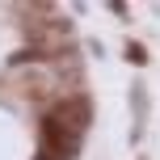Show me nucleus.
<instances>
[{"mask_svg":"<svg viewBox=\"0 0 160 160\" xmlns=\"http://www.w3.org/2000/svg\"><path fill=\"white\" fill-rule=\"evenodd\" d=\"M127 59H131L135 68H143V63H148V51L139 47V42H127Z\"/></svg>","mask_w":160,"mask_h":160,"instance_id":"1","label":"nucleus"}]
</instances>
